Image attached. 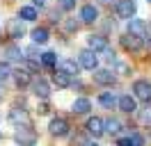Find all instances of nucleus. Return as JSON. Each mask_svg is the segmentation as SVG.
I'll list each match as a JSON object with an SVG mask.
<instances>
[{"instance_id": "nucleus-21", "label": "nucleus", "mask_w": 151, "mask_h": 146, "mask_svg": "<svg viewBox=\"0 0 151 146\" xmlns=\"http://www.w3.org/2000/svg\"><path fill=\"white\" fill-rule=\"evenodd\" d=\"M99 103L105 110H112V107H117V96H114L112 91H103V94H99Z\"/></svg>"}, {"instance_id": "nucleus-15", "label": "nucleus", "mask_w": 151, "mask_h": 146, "mask_svg": "<svg viewBox=\"0 0 151 146\" xmlns=\"http://www.w3.org/2000/svg\"><path fill=\"white\" fill-rule=\"evenodd\" d=\"M57 71H62V73H66V75H71V78H73V75L80 73V64L76 62V59H62Z\"/></svg>"}, {"instance_id": "nucleus-24", "label": "nucleus", "mask_w": 151, "mask_h": 146, "mask_svg": "<svg viewBox=\"0 0 151 146\" xmlns=\"http://www.w3.org/2000/svg\"><path fill=\"white\" fill-rule=\"evenodd\" d=\"M32 41H35V44H46V41H48V30H46V27L32 30Z\"/></svg>"}, {"instance_id": "nucleus-10", "label": "nucleus", "mask_w": 151, "mask_h": 146, "mask_svg": "<svg viewBox=\"0 0 151 146\" xmlns=\"http://www.w3.org/2000/svg\"><path fill=\"white\" fill-rule=\"evenodd\" d=\"M9 121L14 123V126H30V114L23 107L14 105V107L9 110Z\"/></svg>"}, {"instance_id": "nucleus-6", "label": "nucleus", "mask_w": 151, "mask_h": 146, "mask_svg": "<svg viewBox=\"0 0 151 146\" xmlns=\"http://www.w3.org/2000/svg\"><path fill=\"white\" fill-rule=\"evenodd\" d=\"M87 135L89 137H94V139H99V137H103L105 135V128H103V119H99V117H89V121H87Z\"/></svg>"}, {"instance_id": "nucleus-23", "label": "nucleus", "mask_w": 151, "mask_h": 146, "mask_svg": "<svg viewBox=\"0 0 151 146\" xmlns=\"http://www.w3.org/2000/svg\"><path fill=\"white\" fill-rule=\"evenodd\" d=\"M39 59H41V64H44V66L53 69V66L57 64V53H53V50H48V53H41V57H39Z\"/></svg>"}, {"instance_id": "nucleus-2", "label": "nucleus", "mask_w": 151, "mask_h": 146, "mask_svg": "<svg viewBox=\"0 0 151 146\" xmlns=\"http://www.w3.org/2000/svg\"><path fill=\"white\" fill-rule=\"evenodd\" d=\"M133 96H135V100L151 103V82L149 80H135L133 82Z\"/></svg>"}, {"instance_id": "nucleus-35", "label": "nucleus", "mask_w": 151, "mask_h": 146, "mask_svg": "<svg viewBox=\"0 0 151 146\" xmlns=\"http://www.w3.org/2000/svg\"><path fill=\"white\" fill-rule=\"evenodd\" d=\"M35 5H37V7H44V5H46V0H35Z\"/></svg>"}, {"instance_id": "nucleus-17", "label": "nucleus", "mask_w": 151, "mask_h": 146, "mask_svg": "<svg viewBox=\"0 0 151 146\" xmlns=\"http://www.w3.org/2000/svg\"><path fill=\"white\" fill-rule=\"evenodd\" d=\"M53 84H57V89H69L73 84V80H71V75L57 71V73H53Z\"/></svg>"}, {"instance_id": "nucleus-3", "label": "nucleus", "mask_w": 151, "mask_h": 146, "mask_svg": "<svg viewBox=\"0 0 151 146\" xmlns=\"http://www.w3.org/2000/svg\"><path fill=\"white\" fill-rule=\"evenodd\" d=\"M69 130H71V128H69V121L62 119V117H55L50 123H48V132H50L53 137H66Z\"/></svg>"}, {"instance_id": "nucleus-18", "label": "nucleus", "mask_w": 151, "mask_h": 146, "mask_svg": "<svg viewBox=\"0 0 151 146\" xmlns=\"http://www.w3.org/2000/svg\"><path fill=\"white\" fill-rule=\"evenodd\" d=\"M103 128H105V132H108V135H114V137H117L124 130V123L119 121V119H108V121H103Z\"/></svg>"}, {"instance_id": "nucleus-22", "label": "nucleus", "mask_w": 151, "mask_h": 146, "mask_svg": "<svg viewBox=\"0 0 151 146\" xmlns=\"http://www.w3.org/2000/svg\"><path fill=\"white\" fill-rule=\"evenodd\" d=\"M5 53H7V59H9V62H23V59H25V55L21 53V48H16V46H7Z\"/></svg>"}, {"instance_id": "nucleus-38", "label": "nucleus", "mask_w": 151, "mask_h": 146, "mask_svg": "<svg viewBox=\"0 0 151 146\" xmlns=\"http://www.w3.org/2000/svg\"><path fill=\"white\" fill-rule=\"evenodd\" d=\"M0 137H2V132H0Z\"/></svg>"}, {"instance_id": "nucleus-28", "label": "nucleus", "mask_w": 151, "mask_h": 146, "mask_svg": "<svg viewBox=\"0 0 151 146\" xmlns=\"http://www.w3.org/2000/svg\"><path fill=\"white\" fill-rule=\"evenodd\" d=\"M128 139H131V146H144V137H142L140 132H133Z\"/></svg>"}, {"instance_id": "nucleus-12", "label": "nucleus", "mask_w": 151, "mask_h": 146, "mask_svg": "<svg viewBox=\"0 0 151 146\" xmlns=\"http://www.w3.org/2000/svg\"><path fill=\"white\" fill-rule=\"evenodd\" d=\"M87 46H89V50H94V53H101L108 48V39L103 34H92L87 36Z\"/></svg>"}, {"instance_id": "nucleus-33", "label": "nucleus", "mask_w": 151, "mask_h": 146, "mask_svg": "<svg viewBox=\"0 0 151 146\" xmlns=\"http://www.w3.org/2000/svg\"><path fill=\"white\" fill-rule=\"evenodd\" d=\"M37 112L39 114H48V112H50V105H48V103H41V105L37 107Z\"/></svg>"}, {"instance_id": "nucleus-34", "label": "nucleus", "mask_w": 151, "mask_h": 146, "mask_svg": "<svg viewBox=\"0 0 151 146\" xmlns=\"http://www.w3.org/2000/svg\"><path fill=\"white\" fill-rule=\"evenodd\" d=\"M117 146H131V139H128V137H122V139H117Z\"/></svg>"}, {"instance_id": "nucleus-26", "label": "nucleus", "mask_w": 151, "mask_h": 146, "mask_svg": "<svg viewBox=\"0 0 151 146\" xmlns=\"http://www.w3.org/2000/svg\"><path fill=\"white\" fill-rule=\"evenodd\" d=\"M9 78H12V66H9V62H0V82L9 80Z\"/></svg>"}, {"instance_id": "nucleus-29", "label": "nucleus", "mask_w": 151, "mask_h": 146, "mask_svg": "<svg viewBox=\"0 0 151 146\" xmlns=\"http://www.w3.org/2000/svg\"><path fill=\"white\" fill-rule=\"evenodd\" d=\"M25 57H28V59L39 62V57H41V55H37V48H35V46H30V48H25Z\"/></svg>"}, {"instance_id": "nucleus-19", "label": "nucleus", "mask_w": 151, "mask_h": 146, "mask_svg": "<svg viewBox=\"0 0 151 146\" xmlns=\"http://www.w3.org/2000/svg\"><path fill=\"white\" fill-rule=\"evenodd\" d=\"M80 18L85 21V23H94L96 18H99V9L94 5H85V7L80 9Z\"/></svg>"}, {"instance_id": "nucleus-1", "label": "nucleus", "mask_w": 151, "mask_h": 146, "mask_svg": "<svg viewBox=\"0 0 151 146\" xmlns=\"http://www.w3.org/2000/svg\"><path fill=\"white\" fill-rule=\"evenodd\" d=\"M14 142L19 146H37V132H35L30 126H16Z\"/></svg>"}, {"instance_id": "nucleus-39", "label": "nucleus", "mask_w": 151, "mask_h": 146, "mask_svg": "<svg viewBox=\"0 0 151 146\" xmlns=\"http://www.w3.org/2000/svg\"><path fill=\"white\" fill-rule=\"evenodd\" d=\"M149 2H151V0H149Z\"/></svg>"}, {"instance_id": "nucleus-9", "label": "nucleus", "mask_w": 151, "mask_h": 146, "mask_svg": "<svg viewBox=\"0 0 151 146\" xmlns=\"http://www.w3.org/2000/svg\"><path fill=\"white\" fill-rule=\"evenodd\" d=\"M149 32V25L144 18H128V34H135V36H147Z\"/></svg>"}, {"instance_id": "nucleus-20", "label": "nucleus", "mask_w": 151, "mask_h": 146, "mask_svg": "<svg viewBox=\"0 0 151 146\" xmlns=\"http://www.w3.org/2000/svg\"><path fill=\"white\" fill-rule=\"evenodd\" d=\"M12 78H14V82H16L19 87H28V84H30V71H25V69L12 71Z\"/></svg>"}, {"instance_id": "nucleus-37", "label": "nucleus", "mask_w": 151, "mask_h": 146, "mask_svg": "<svg viewBox=\"0 0 151 146\" xmlns=\"http://www.w3.org/2000/svg\"><path fill=\"white\" fill-rule=\"evenodd\" d=\"M85 146H99V144H96V142H87Z\"/></svg>"}, {"instance_id": "nucleus-25", "label": "nucleus", "mask_w": 151, "mask_h": 146, "mask_svg": "<svg viewBox=\"0 0 151 146\" xmlns=\"http://www.w3.org/2000/svg\"><path fill=\"white\" fill-rule=\"evenodd\" d=\"M19 16L23 18V21H35V18H37V9L35 7H21Z\"/></svg>"}, {"instance_id": "nucleus-16", "label": "nucleus", "mask_w": 151, "mask_h": 146, "mask_svg": "<svg viewBox=\"0 0 151 146\" xmlns=\"http://www.w3.org/2000/svg\"><path fill=\"white\" fill-rule=\"evenodd\" d=\"M92 110V100L89 98H76L73 105H71V112L73 114H87Z\"/></svg>"}, {"instance_id": "nucleus-14", "label": "nucleus", "mask_w": 151, "mask_h": 146, "mask_svg": "<svg viewBox=\"0 0 151 146\" xmlns=\"http://www.w3.org/2000/svg\"><path fill=\"white\" fill-rule=\"evenodd\" d=\"M122 46L126 48V50H133V53H137L142 48V39L135 34H124L122 36Z\"/></svg>"}, {"instance_id": "nucleus-27", "label": "nucleus", "mask_w": 151, "mask_h": 146, "mask_svg": "<svg viewBox=\"0 0 151 146\" xmlns=\"http://www.w3.org/2000/svg\"><path fill=\"white\" fill-rule=\"evenodd\" d=\"M140 112V121L144 123V126H151V107H147V110H137Z\"/></svg>"}, {"instance_id": "nucleus-7", "label": "nucleus", "mask_w": 151, "mask_h": 146, "mask_svg": "<svg viewBox=\"0 0 151 146\" xmlns=\"http://www.w3.org/2000/svg\"><path fill=\"white\" fill-rule=\"evenodd\" d=\"M30 84H32V94H35L37 98L46 100L48 96H50V82H48V80H44V78H37V80H32Z\"/></svg>"}, {"instance_id": "nucleus-11", "label": "nucleus", "mask_w": 151, "mask_h": 146, "mask_svg": "<svg viewBox=\"0 0 151 146\" xmlns=\"http://www.w3.org/2000/svg\"><path fill=\"white\" fill-rule=\"evenodd\" d=\"M117 16L119 18H133L135 16V2L133 0H119L117 2Z\"/></svg>"}, {"instance_id": "nucleus-5", "label": "nucleus", "mask_w": 151, "mask_h": 146, "mask_svg": "<svg viewBox=\"0 0 151 146\" xmlns=\"http://www.w3.org/2000/svg\"><path fill=\"white\" fill-rule=\"evenodd\" d=\"M117 107L122 110V112H126V114H135V112H137V100H135V96H131V94H122V96L117 98Z\"/></svg>"}, {"instance_id": "nucleus-4", "label": "nucleus", "mask_w": 151, "mask_h": 146, "mask_svg": "<svg viewBox=\"0 0 151 146\" xmlns=\"http://www.w3.org/2000/svg\"><path fill=\"white\" fill-rule=\"evenodd\" d=\"M78 64H80V69H87V71H94L96 66H99V57H96L94 50H83V53L78 55Z\"/></svg>"}, {"instance_id": "nucleus-8", "label": "nucleus", "mask_w": 151, "mask_h": 146, "mask_svg": "<svg viewBox=\"0 0 151 146\" xmlns=\"http://www.w3.org/2000/svg\"><path fill=\"white\" fill-rule=\"evenodd\" d=\"M94 82L96 84H103V87H110V84H114L117 82V78H114V73L110 71V69H94Z\"/></svg>"}, {"instance_id": "nucleus-13", "label": "nucleus", "mask_w": 151, "mask_h": 146, "mask_svg": "<svg viewBox=\"0 0 151 146\" xmlns=\"http://www.w3.org/2000/svg\"><path fill=\"white\" fill-rule=\"evenodd\" d=\"M7 34H9L12 39H19V36L25 34V27L21 23V18H12L9 23H7Z\"/></svg>"}, {"instance_id": "nucleus-36", "label": "nucleus", "mask_w": 151, "mask_h": 146, "mask_svg": "<svg viewBox=\"0 0 151 146\" xmlns=\"http://www.w3.org/2000/svg\"><path fill=\"white\" fill-rule=\"evenodd\" d=\"M99 2H101V5H110L112 0H99Z\"/></svg>"}, {"instance_id": "nucleus-32", "label": "nucleus", "mask_w": 151, "mask_h": 146, "mask_svg": "<svg viewBox=\"0 0 151 146\" xmlns=\"http://www.w3.org/2000/svg\"><path fill=\"white\" fill-rule=\"evenodd\" d=\"M105 59H108L110 64H114V62H117V55H114L112 50H108V48H105Z\"/></svg>"}, {"instance_id": "nucleus-30", "label": "nucleus", "mask_w": 151, "mask_h": 146, "mask_svg": "<svg viewBox=\"0 0 151 146\" xmlns=\"http://www.w3.org/2000/svg\"><path fill=\"white\" fill-rule=\"evenodd\" d=\"M64 27L69 30V32H76V30H78V21H66Z\"/></svg>"}, {"instance_id": "nucleus-31", "label": "nucleus", "mask_w": 151, "mask_h": 146, "mask_svg": "<svg viewBox=\"0 0 151 146\" xmlns=\"http://www.w3.org/2000/svg\"><path fill=\"white\" fill-rule=\"evenodd\" d=\"M76 5V0H60V7L62 9H71Z\"/></svg>"}]
</instances>
